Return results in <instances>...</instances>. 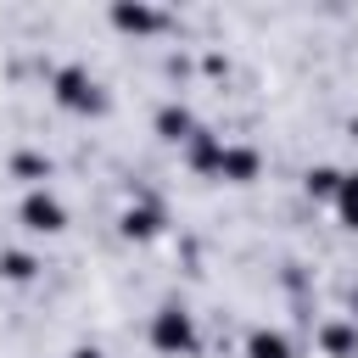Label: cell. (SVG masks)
Listing matches in <instances>:
<instances>
[{"mask_svg":"<svg viewBox=\"0 0 358 358\" xmlns=\"http://www.w3.org/2000/svg\"><path fill=\"white\" fill-rule=\"evenodd\" d=\"M190 162H196L201 173H213V179H229V185H252L257 168H263V157H257L252 145H235V140H224V134H213V129H196Z\"/></svg>","mask_w":358,"mask_h":358,"instance_id":"cell-1","label":"cell"},{"mask_svg":"<svg viewBox=\"0 0 358 358\" xmlns=\"http://www.w3.org/2000/svg\"><path fill=\"white\" fill-rule=\"evenodd\" d=\"M50 101H56L62 112H73V117H101V112H106V90H101V78H95L90 67H78V62L56 67V78H50Z\"/></svg>","mask_w":358,"mask_h":358,"instance_id":"cell-2","label":"cell"},{"mask_svg":"<svg viewBox=\"0 0 358 358\" xmlns=\"http://www.w3.org/2000/svg\"><path fill=\"white\" fill-rule=\"evenodd\" d=\"M151 347L168 352V358L196 352V347H201V336H196V313H185L179 302H162V308L151 313Z\"/></svg>","mask_w":358,"mask_h":358,"instance_id":"cell-3","label":"cell"},{"mask_svg":"<svg viewBox=\"0 0 358 358\" xmlns=\"http://www.w3.org/2000/svg\"><path fill=\"white\" fill-rule=\"evenodd\" d=\"M22 224H28L34 235H56V229L67 224V207H62L50 190H28V196H22Z\"/></svg>","mask_w":358,"mask_h":358,"instance_id":"cell-4","label":"cell"},{"mask_svg":"<svg viewBox=\"0 0 358 358\" xmlns=\"http://www.w3.org/2000/svg\"><path fill=\"white\" fill-rule=\"evenodd\" d=\"M106 17H112V28H123V34H157V28H162V11H151V6H112Z\"/></svg>","mask_w":358,"mask_h":358,"instance_id":"cell-5","label":"cell"},{"mask_svg":"<svg viewBox=\"0 0 358 358\" xmlns=\"http://www.w3.org/2000/svg\"><path fill=\"white\" fill-rule=\"evenodd\" d=\"M157 134H162V140H185V145H190V140H196V117H190L185 106H162V112H157Z\"/></svg>","mask_w":358,"mask_h":358,"instance_id":"cell-6","label":"cell"},{"mask_svg":"<svg viewBox=\"0 0 358 358\" xmlns=\"http://www.w3.org/2000/svg\"><path fill=\"white\" fill-rule=\"evenodd\" d=\"M246 358H291V341L280 330H252L246 336Z\"/></svg>","mask_w":358,"mask_h":358,"instance_id":"cell-7","label":"cell"},{"mask_svg":"<svg viewBox=\"0 0 358 358\" xmlns=\"http://www.w3.org/2000/svg\"><path fill=\"white\" fill-rule=\"evenodd\" d=\"M336 218L347 224V229H358V173H341V185H336Z\"/></svg>","mask_w":358,"mask_h":358,"instance_id":"cell-8","label":"cell"},{"mask_svg":"<svg viewBox=\"0 0 358 358\" xmlns=\"http://www.w3.org/2000/svg\"><path fill=\"white\" fill-rule=\"evenodd\" d=\"M157 229H162V218H157L151 207H129V213H123V235H140V241H151Z\"/></svg>","mask_w":358,"mask_h":358,"instance_id":"cell-9","label":"cell"},{"mask_svg":"<svg viewBox=\"0 0 358 358\" xmlns=\"http://www.w3.org/2000/svg\"><path fill=\"white\" fill-rule=\"evenodd\" d=\"M352 336H358V319H352V324H336V330H324V347H330L336 358H347V352H352Z\"/></svg>","mask_w":358,"mask_h":358,"instance_id":"cell-10","label":"cell"},{"mask_svg":"<svg viewBox=\"0 0 358 358\" xmlns=\"http://www.w3.org/2000/svg\"><path fill=\"white\" fill-rule=\"evenodd\" d=\"M6 274H11V280H28V274H34V257L11 252V257H6Z\"/></svg>","mask_w":358,"mask_h":358,"instance_id":"cell-11","label":"cell"},{"mask_svg":"<svg viewBox=\"0 0 358 358\" xmlns=\"http://www.w3.org/2000/svg\"><path fill=\"white\" fill-rule=\"evenodd\" d=\"M73 358H101V352H95V347H78V352H73Z\"/></svg>","mask_w":358,"mask_h":358,"instance_id":"cell-12","label":"cell"},{"mask_svg":"<svg viewBox=\"0 0 358 358\" xmlns=\"http://www.w3.org/2000/svg\"><path fill=\"white\" fill-rule=\"evenodd\" d=\"M352 319H358V285H352Z\"/></svg>","mask_w":358,"mask_h":358,"instance_id":"cell-13","label":"cell"},{"mask_svg":"<svg viewBox=\"0 0 358 358\" xmlns=\"http://www.w3.org/2000/svg\"><path fill=\"white\" fill-rule=\"evenodd\" d=\"M352 134H358V117H352Z\"/></svg>","mask_w":358,"mask_h":358,"instance_id":"cell-14","label":"cell"}]
</instances>
